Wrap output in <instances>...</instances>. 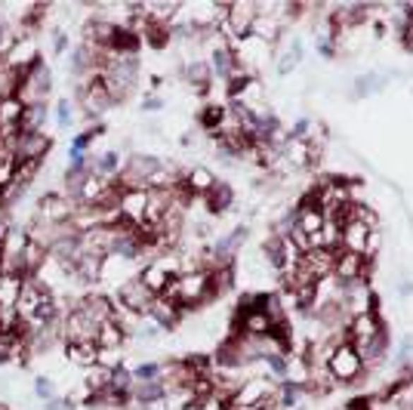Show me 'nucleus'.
Masks as SVG:
<instances>
[{
  "label": "nucleus",
  "mask_w": 413,
  "mask_h": 410,
  "mask_svg": "<svg viewBox=\"0 0 413 410\" xmlns=\"http://www.w3.org/2000/svg\"><path fill=\"white\" fill-rule=\"evenodd\" d=\"M327 373H330V380L336 386H355V382L364 380L367 370H364V364H361L355 346L345 339V343L336 346L330 358H327Z\"/></svg>",
  "instance_id": "obj_1"
},
{
  "label": "nucleus",
  "mask_w": 413,
  "mask_h": 410,
  "mask_svg": "<svg viewBox=\"0 0 413 410\" xmlns=\"http://www.w3.org/2000/svg\"><path fill=\"white\" fill-rule=\"evenodd\" d=\"M373 244H376V232L361 219H352L345 216L342 219V232H340V250L345 253H355V256H364L370 262L373 259Z\"/></svg>",
  "instance_id": "obj_2"
},
{
  "label": "nucleus",
  "mask_w": 413,
  "mask_h": 410,
  "mask_svg": "<svg viewBox=\"0 0 413 410\" xmlns=\"http://www.w3.org/2000/svg\"><path fill=\"white\" fill-rule=\"evenodd\" d=\"M78 102H80L83 117H87V121H96V117H102L105 111L114 105V99L108 96V90L102 87L99 74H92L90 81H80L78 83Z\"/></svg>",
  "instance_id": "obj_3"
},
{
  "label": "nucleus",
  "mask_w": 413,
  "mask_h": 410,
  "mask_svg": "<svg viewBox=\"0 0 413 410\" xmlns=\"http://www.w3.org/2000/svg\"><path fill=\"white\" fill-rule=\"evenodd\" d=\"M49 296V290L40 287L37 278H22V290H19V300H16L13 312L16 318H19L22 324H31L40 315V305H44V300Z\"/></svg>",
  "instance_id": "obj_4"
},
{
  "label": "nucleus",
  "mask_w": 413,
  "mask_h": 410,
  "mask_svg": "<svg viewBox=\"0 0 413 410\" xmlns=\"http://www.w3.org/2000/svg\"><path fill=\"white\" fill-rule=\"evenodd\" d=\"M151 300H155V293H151V290L142 284L139 275L130 278V281H124V284L117 287V305H121V309H126L130 315H136V318H145Z\"/></svg>",
  "instance_id": "obj_5"
},
{
  "label": "nucleus",
  "mask_w": 413,
  "mask_h": 410,
  "mask_svg": "<svg viewBox=\"0 0 413 410\" xmlns=\"http://www.w3.org/2000/svg\"><path fill=\"white\" fill-rule=\"evenodd\" d=\"M96 333H99V324H92L87 315L80 309H71L62 315V343L71 346V343H96Z\"/></svg>",
  "instance_id": "obj_6"
},
{
  "label": "nucleus",
  "mask_w": 413,
  "mask_h": 410,
  "mask_svg": "<svg viewBox=\"0 0 413 410\" xmlns=\"http://www.w3.org/2000/svg\"><path fill=\"white\" fill-rule=\"evenodd\" d=\"M379 333H385V324L379 321L376 312H361V315H352L349 324H345V339L352 346H367L370 339H376Z\"/></svg>",
  "instance_id": "obj_7"
},
{
  "label": "nucleus",
  "mask_w": 413,
  "mask_h": 410,
  "mask_svg": "<svg viewBox=\"0 0 413 410\" xmlns=\"http://www.w3.org/2000/svg\"><path fill=\"white\" fill-rule=\"evenodd\" d=\"M49 151H53V136L49 133H19L16 136V164H22V160L44 164V158Z\"/></svg>",
  "instance_id": "obj_8"
},
{
  "label": "nucleus",
  "mask_w": 413,
  "mask_h": 410,
  "mask_svg": "<svg viewBox=\"0 0 413 410\" xmlns=\"http://www.w3.org/2000/svg\"><path fill=\"white\" fill-rule=\"evenodd\" d=\"M367 271H370V262L364 259V256L336 250V259H333V278L340 281V284H355V281H367Z\"/></svg>",
  "instance_id": "obj_9"
},
{
  "label": "nucleus",
  "mask_w": 413,
  "mask_h": 410,
  "mask_svg": "<svg viewBox=\"0 0 413 410\" xmlns=\"http://www.w3.org/2000/svg\"><path fill=\"white\" fill-rule=\"evenodd\" d=\"M74 309H80L92 324L114 321V300L108 293H83L80 300H74Z\"/></svg>",
  "instance_id": "obj_10"
},
{
  "label": "nucleus",
  "mask_w": 413,
  "mask_h": 410,
  "mask_svg": "<svg viewBox=\"0 0 413 410\" xmlns=\"http://www.w3.org/2000/svg\"><path fill=\"white\" fill-rule=\"evenodd\" d=\"M145 204H148V192H121V204H117V216L126 226L139 228L145 226Z\"/></svg>",
  "instance_id": "obj_11"
},
{
  "label": "nucleus",
  "mask_w": 413,
  "mask_h": 410,
  "mask_svg": "<svg viewBox=\"0 0 413 410\" xmlns=\"http://www.w3.org/2000/svg\"><path fill=\"white\" fill-rule=\"evenodd\" d=\"M145 318L155 324V327H161V330H173L176 324H179V318H182V309L176 303L164 300V296H155L151 305H148V312H145Z\"/></svg>",
  "instance_id": "obj_12"
},
{
  "label": "nucleus",
  "mask_w": 413,
  "mask_h": 410,
  "mask_svg": "<svg viewBox=\"0 0 413 410\" xmlns=\"http://www.w3.org/2000/svg\"><path fill=\"white\" fill-rule=\"evenodd\" d=\"M333 259H336V250H321V247H318V250L302 253L299 266L315 281H324V278H333Z\"/></svg>",
  "instance_id": "obj_13"
},
{
  "label": "nucleus",
  "mask_w": 413,
  "mask_h": 410,
  "mask_svg": "<svg viewBox=\"0 0 413 410\" xmlns=\"http://www.w3.org/2000/svg\"><path fill=\"white\" fill-rule=\"evenodd\" d=\"M170 398V392H167V386L161 380L155 382H133L130 389V401H136V404L142 407H151V404H161V401Z\"/></svg>",
  "instance_id": "obj_14"
},
{
  "label": "nucleus",
  "mask_w": 413,
  "mask_h": 410,
  "mask_svg": "<svg viewBox=\"0 0 413 410\" xmlns=\"http://www.w3.org/2000/svg\"><path fill=\"white\" fill-rule=\"evenodd\" d=\"M139 281H142V284H145V287H148L155 296H161L164 290H167V284H170V281H173V275H170V271H167V269H164L157 259H148L145 266L139 269Z\"/></svg>",
  "instance_id": "obj_15"
},
{
  "label": "nucleus",
  "mask_w": 413,
  "mask_h": 410,
  "mask_svg": "<svg viewBox=\"0 0 413 410\" xmlns=\"http://www.w3.org/2000/svg\"><path fill=\"white\" fill-rule=\"evenodd\" d=\"M182 185H185V192H188L191 198H204V194L216 185V176L210 173L207 167H191L188 173L182 176Z\"/></svg>",
  "instance_id": "obj_16"
},
{
  "label": "nucleus",
  "mask_w": 413,
  "mask_h": 410,
  "mask_svg": "<svg viewBox=\"0 0 413 410\" xmlns=\"http://www.w3.org/2000/svg\"><path fill=\"white\" fill-rule=\"evenodd\" d=\"M47 117H49V105H47V102H35V105H25L22 117H19V133H44Z\"/></svg>",
  "instance_id": "obj_17"
},
{
  "label": "nucleus",
  "mask_w": 413,
  "mask_h": 410,
  "mask_svg": "<svg viewBox=\"0 0 413 410\" xmlns=\"http://www.w3.org/2000/svg\"><path fill=\"white\" fill-rule=\"evenodd\" d=\"M65 355H68V361L74 367H83V370L99 364V346L96 343H71V346H65Z\"/></svg>",
  "instance_id": "obj_18"
},
{
  "label": "nucleus",
  "mask_w": 413,
  "mask_h": 410,
  "mask_svg": "<svg viewBox=\"0 0 413 410\" xmlns=\"http://www.w3.org/2000/svg\"><path fill=\"white\" fill-rule=\"evenodd\" d=\"M182 78L188 81L195 90L207 93L210 90V81H213V68H210L207 59H198V62H188V65L182 68Z\"/></svg>",
  "instance_id": "obj_19"
},
{
  "label": "nucleus",
  "mask_w": 413,
  "mask_h": 410,
  "mask_svg": "<svg viewBox=\"0 0 413 410\" xmlns=\"http://www.w3.org/2000/svg\"><path fill=\"white\" fill-rule=\"evenodd\" d=\"M90 173L114 179L121 173V155L117 151H102V155H90Z\"/></svg>",
  "instance_id": "obj_20"
},
{
  "label": "nucleus",
  "mask_w": 413,
  "mask_h": 410,
  "mask_svg": "<svg viewBox=\"0 0 413 410\" xmlns=\"http://www.w3.org/2000/svg\"><path fill=\"white\" fill-rule=\"evenodd\" d=\"M232 201H234V194H232V185L229 182H219L216 179V185L204 194V204H207V210L210 213H225L232 207Z\"/></svg>",
  "instance_id": "obj_21"
},
{
  "label": "nucleus",
  "mask_w": 413,
  "mask_h": 410,
  "mask_svg": "<svg viewBox=\"0 0 413 410\" xmlns=\"http://www.w3.org/2000/svg\"><path fill=\"white\" fill-rule=\"evenodd\" d=\"M124 343H126V333H124L121 324H114V321L99 324V333H96L99 348H124Z\"/></svg>",
  "instance_id": "obj_22"
},
{
  "label": "nucleus",
  "mask_w": 413,
  "mask_h": 410,
  "mask_svg": "<svg viewBox=\"0 0 413 410\" xmlns=\"http://www.w3.org/2000/svg\"><path fill=\"white\" fill-rule=\"evenodd\" d=\"M22 111H25V102L19 96L0 99V127H19Z\"/></svg>",
  "instance_id": "obj_23"
},
{
  "label": "nucleus",
  "mask_w": 413,
  "mask_h": 410,
  "mask_svg": "<svg viewBox=\"0 0 413 410\" xmlns=\"http://www.w3.org/2000/svg\"><path fill=\"white\" fill-rule=\"evenodd\" d=\"M22 278L19 275H0V309H13L19 300Z\"/></svg>",
  "instance_id": "obj_24"
},
{
  "label": "nucleus",
  "mask_w": 413,
  "mask_h": 410,
  "mask_svg": "<svg viewBox=\"0 0 413 410\" xmlns=\"http://www.w3.org/2000/svg\"><path fill=\"white\" fill-rule=\"evenodd\" d=\"M99 136H105V127L102 124H96V127H90V130L78 133L71 139V151H68V155H90V145L96 142Z\"/></svg>",
  "instance_id": "obj_25"
},
{
  "label": "nucleus",
  "mask_w": 413,
  "mask_h": 410,
  "mask_svg": "<svg viewBox=\"0 0 413 410\" xmlns=\"http://www.w3.org/2000/svg\"><path fill=\"white\" fill-rule=\"evenodd\" d=\"M299 62H302V40H293L287 53H281V59H277V74L287 78L290 71H297L299 68Z\"/></svg>",
  "instance_id": "obj_26"
},
{
  "label": "nucleus",
  "mask_w": 413,
  "mask_h": 410,
  "mask_svg": "<svg viewBox=\"0 0 413 410\" xmlns=\"http://www.w3.org/2000/svg\"><path fill=\"white\" fill-rule=\"evenodd\" d=\"M222 121H225V105H207L200 111V127L210 133H216L222 127Z\"/></svg>",
  "instance_id": "obj_27"
},
{
  "label": "nucleus",
  "mask_w": 413,
  "mask_h": 410,
  "mask_svg": "<svg viewBox=\"0 0 413 410\" xmlns=\"http://www.w3.org/2000/svg\"><path fill=\"white\" fill-rule=\"evenodd\" d=\"M161 380V361H145L133 367V382H155Z\"/></svg>",
  "instance_id": "obj_28"
},
{
  "label": "nucleus",
  "mask_w": 413,
  "mask_h": 410,
  "mask_svg": "<svg viewBox=\"0 0 413 410\" xmlns=\"http://www.w3.org/2000/svg\"><path fill=\"white\" fill-rule=\"evenodd\" d=\"M383 90V78H376V74H364V78H358L355 83V99H364L370 93Z\"/></svg>",
  "instance_id": "obj_29"
},
{
  "label": "nucleus",
  "mask_w": 413,
  "mask_h": 410,
  "mask_svg": "<svg viewBox=\"0 0 413 410\" xmlns=\"http://www.w3.org/2000/svg\"><path fill=\"white\" fill-rule=\"evenodd\" d=\"M121 364H124V348H99V367L114 370Z\"/></svg>",
  "instance_id": "obj_30"
},
{
  "label": "nucleus",
  "mask_w": 413,
  "mask_h": 410,
  "mask_svg": "<svg viewBox=\"0 0 413 410\" xmlns=\"http://www.w3.org/2000/svg\"><path fill=\"white\" fill-rule=\"evenodd\" d=\"M56 121H59L62 130H68V127H71V102L68 99H59L56 102Z\"/></svg>",
  "instance_id": "obj_31"
},
{
  "label": "nucleus",
  "mask_w": 413,
  "mask_h": 410,
  "mask_svg": "<svg viewBox=\"0 0 413 410\" xmlns=\"http://www.w3.org/2000/svg\"><path fill=\"white\" fill-rule=\"evenodd\" d=\"M47 410H78V401H71L68 395H53L49 401H44Z\"/></svg>",
  "instance_id": "obj_32"
},
{
  "label": "nucleus",
  "mask_w": 413,
  "mask_h": 410,
  "mask_svg": "<svg viewBox=\"0 0 413 410\" xmlns=\"http://www.w3.org/2000/svg\"><path fill=\"white\" fill-rule=\"evenodd\" d=\"M35 395H37L40 401H49V398H53V380L37 377V380H35Z\"/></svg>",
  "instance_id": "obj_33"
},
{
  "label": "nucleus",
  "mask_w": 413,
  "mask_h": 410,
  "mask_svg": "<svg viewBox=\"0 0 413 410\" xmlns=\"http://www.w3.org/2000/svg\"><path fill=\"white\" fill-rule=\"evenodd\" d=\"M401 44H404V49L413 53V22H407V19H404V25H401Z\"/></svg>",
  "instance_id": "obj_34"
},
{
  "label": "nucleus",
  "mask_w": 413,
  "mask_h": 410,
  "mask_svg": "<svg viewBox=\"0 0 413 410\" xmlns=\"http://www.w3.org/2000/svg\"><path fill=\"white\" fill-rule=\"evenodd\" d=\"M65 49H68V37H65L62 31H53V53H56V56H62Z\"/></svg>",
  "instance_id": "obj_35"
},
{
  "label": "nucleus",
  "mask_w": 413,
  "mask_h": 410,
  "mask_svg": "<svg viewBox=\"0 0 413 410\" xmlns=\"http://www.w3.org/2000/svg\"><path fill=\"white\" fill-rule=\"evenodd\" d=\"M13 170H16L13 160H10V164H0V189H4V185L13 179Z\"/></svg>",
  "instance_id": "obj_36"
},
{
  "label": "nucleus",
  "mask_w": 413,
  "mask_h": 410,
  "mask_svg": "<svg viewBox=\"0 0 413 410\" xmlns=\"http://www.w3.org/2000/svg\"><path fill=\"white\" fill-rule=\"evenodd\" d=\"M142 108H145V111H161V108H164V102H161V96H145Z\"/></svg>",
  "instance_id": "obj_37"
},
{
  "label": "nucleus",
  "mask_w": 413,
  "mask_h": 410,
  "mask_svg": "<svg viewBox=\"0 0 413 410\" xmlns=\"http://www.w3.org/2000/svg\"><path fill=\"white\" fill-rule=\"evenodd\" d=\"M340 410H370V404H367V401H352V404H345Z\"/></svg>",
  "instance_id": "obj_38"
},
{
  "label": "nucleus",
  "mask_w": 413,
  "mask_h": 410,
  "mask_svg": "<svg viewBox=\"0 0 413 410\" xmlns=\"http://www.w3.org/2000/svg\"><path fill=\"white\" fill-rule=\"evenodd\" d=\"M398 293H401V296H413V281H401Z\"/></svg>",
  "instance_id": "obj_39"
},
{
  "label": "nucleus",
  "mask_w": 413,
  "mask_h": 410,
  "mask_svg": "<svg viewBox=\"0 0 413 410\" xmlns=\"http://www.w3.org/2000/svg\"><path fill=\"white\" fill-rule=\"evenodd\" d=\"M0 410H6V407H4V404H0Z\"/></svg>",
  "instance_id": "obj_40"
}]
</instances>
